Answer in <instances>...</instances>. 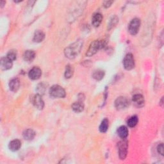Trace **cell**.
I'll return each instance as SVG.
<instances>
[{
  "label": "cell",
  "instance_id": "obj_4",
  "mask_svg": "<svg viewBox=\"0 0 164 164\" xmlns=\"http://www.w3.org/2000/svg\"><path fill=\"white\" fill-rule=\"evenodd\" d=\"M127 148H128V144L127 140L123 139L118 143V149H119V155L121 160H124L127 156Z\"/></svg>",
  "mask_w": 164,
  "mask_h": 164
},
{
  "label": "cell",
  "instance_id": "obj_29",
  "mask_svg": "<svg viewBox=\"0 0 164 164\" xmlns=\"http://www.w3.org/2000/svg\"><path fill=\"white\" fill-rule=\"evenodd\" d=\"M0 5H1V7H3L4 5H5V1H1V2H0Z\"/></svg>",
  "mask_w": 164,
  "mask_h": 164
},
{
  "label": "cell",
  "instance_id": "obj_22",
  "mask_svg": "<svg viewBox=\"0 0 164 164\" xmlns=\"http://www.w3.org/2000/svg\"><path fill=\"white\" fill-rule=\"evenodd\" d=\"M118 22H119V18H118L116 15L112 16L110 18V21H109V23L108 24V29L110 30L112 28H113L117 24Z\"/></svg>",
  "mask_w": 164,
  "mask_h": 164
},
{
  "label": "cell",
  "instance_id": "obj_20",
  "mask_svg": "<svg viewBox=\"0 0 164 164\" xmlns=\"http://www.w3.org/2000/svg\"><path fill=\"white\" fill-rule=\"evenodd\" d=\"M93 78L97 81L101 80L105 76V71L101 69H97L93 72Z\"/></svg>",
  "mask_w": 164,
  "mask_h": 164
},
{
  "label": "cell",
  "instance_id": "obj_3",
  "mask_svg": "<svg viewBox=\"0 0 164 164\" xmlns=\"http://www.w3.org/2000/svg\"><path fill=\"white\" fill-rule=\"evenodd\" d=\"M50 94L54 98H63L66 96V91L61 86L54 85L50 88Z\"/></svg>",
  "mask_w": 164,
  "mask_h": 164
},
{
  "label": "cell",
  "instance_id": "obj_7",
  "mask_svg": "<svg viewBox=\"0 0 164 164\" xmlns=\"http://www.w3.org/2000/svg\"><path fill=\"white\" fill-rule=\"evenodd\" d=\"M129 105V101L125 97L121 96L116 99L115 101V107L117 110H121L126 108Z\"/></svg>",
  "mask_w": 164,
  "mask_h": 164
},
{
  "label": "cell",
  "instance_id": "obj_23",
  "mask_svg": "<svg viewBox=\"0 0 164 164\" xmlns=\"http://www.w3.org/2000/svg\"><path fill=\"white\" fill-rule=\"evenodd\" d=\"M74 73V69L71 65H67L65 71V77L66 78H71Z\"/></svg>",
  "mask_w": 164,
  "mask_h": 164
},
{
  "label": "cell",
  "instance_id": "obj_9",
  "mask_svg": "<svg viewBox=\"0 0 164 164\" xmlns=\"http://www.w3.org/2000/svg\"><path fill=\"white\" fill-rule=\"evenodd\" d=\"M41 75H42V71L38 67H33L29 71V73H28L29 78L33 80H36L39 79Z\"/></svg>",
  "mask_w": 164,
  "mask_h": 164
},
{
  "label": "cell",
  "instance_id": "obj_5",
  "mask_svg": "<svg viewBox=\"0 0 164 164\" xmlns=\"http://www.w3.org/2000/svg\"><path fill=\"white\" fill-rule=\"evenodd\" d=\"M140 26V20L138 18H135L130 22L129 26H128V30L131 35H135L137 34L139 28Z\"/></svg>",
  "mask_w": 164,
  "mask_h": 164
},
{
  "label": "cell",
  "instance_id": "obj_14",
  "mask_svg": "<svg viewBox=\"0 0 164 164\" xmlns=\"http://www.w3.org/2000/svg\"><path fill=\"white\" fill-rule=\"evenodd\" d=\"M8 147L12 151H17L21 147V142L18 139L13 140L9 143Z\"/></svg>",
  "mask_w": 164,
  "mask_h": 164
},
{
  "label": "cell",
  "instance_id": "obj_27",
  "mask_svg": "<svg viewBox=\"0 0 164 164\" xmlns=\"http://www.w3.org/2000/svg\"><path fill=\"white\" fill-rule=\"evenodd\" d=\"M163 143H161L160 144H159L158 145L157 147V151H158V153H160L161 155H163Z\"/></svg>",
  "mask_w": 164,
  "mask_h": 164
},
{
  "label": "cell",
  "instance_id": "obj_10",
  "mask_svg": "<svg viewBox=\"0 0 164 164\" xmlns=\"http://www.w3.org/2000/svg\"><path fill=\"white\" fill-rule=\"evenodd\" d=\"M12 61L9 59L7 57H3L0 61V67L2 70H8L12 68Z\"/></svg>",
  "mask_w": 164,
  "mask_h": 164
},
{
  "label": "cell",
  "instance_id": "obj_2",
  "mask_svg": "<svg viewBox=\"0 0 164 164\" xmlns=\"http://www.w3.org/2000/svg\"><path fill=\"white\" fill-rule=\"evenodd\" d=\"M105 45L104 41H94L90 44V46L86 53L87 57H92Z\"/></svg>",
  "mask_w": 164,
  "mask_h": 164
},
{
  "label": "cell",
  "instance_id": "obj_15",
  "mask_svg": "<svg viewBox=\"0 0 164 164\" xmlns=\"http://www.w3.org/2000/svg\"><path fill=\"white\" fill-rule=\"evenodd\" d=\"M35 57V53L33 50H27L23 54V59L24 61L32 62Z\"/></svg>",
  "mask_w": 164,
  "mask_h": 164
},
{
  "label": "cell",
  "instance_id": "obj_11",
  "mask_svg": "<svg viewBox=\"0 0 164 164\" xmlns=\"http://www.w3.org/2000/svg\"><path fill=\"white\" fill-rule=\"evenodd\" d=\"M132 101L134 105L138 108L142 107L144 105V97L141 94H135L132 97Z\"/></svg>",
  "mask_w": 164,
  "mask_h": 164
},
{
  "label": "cell",
  "instance_id": "obj_28",
  "mask_svg": "<svg viewBox=\"0 0 164 164\" xmlns=\"http://www.w3.org/2000/svg\"><path fill=\"white\" fill-rule=\"evenodd\" d=\"M113 3H114L113 1H105V2H103V6H104L105 8H108V7H110V6L112 5V4Z\"/></svg>",
  "mask_w": 164,
  "mask_h": 164
},
{
  "label": "cell",
  "instance_id": "obj_8",
  "mask_svg": "<svg viewBox=\"0 0 164 164\" xmlns=\"http://www.w3.org/2000/svg\"><path fill=\"white\" fill-rule=\"evenodd\" d=\"M32 103L35 108H37L39 110H42L44 106V102L42 100V98L41 95L36 94L32 98Z\"/></svg>",
  "mask_w": 164,
  "mask_h": 164
},
{
  "label": "cell",
  "instance_id": "obj_26",
  "mask_svg": "<svg viewBox=\"0 0 164 164\" xmlns=\"http://www.w3.org/2000/svg\"><path fill=\"white\" fill-rule=\"evenodd\" d=\"M9 59H11L12 61L16 60L17 58V52L15 50H11L7 54L6 56Z\"/></svg>",
  "mask_w": 164,
  "mask_h": 164
},
{
  "label": "cell",
  "instance_id": "obj_19",
  "mask_svg": "<svg viewBox=\"0 0 164 164\" xmlns=\"http://www.w3.org/2000/svg\"><path fill=\"white\" fill-rule=\"evenodd\" d=\"M71 108L75 112L79 113V112H81L84 110V105L83 102L79 101L78 102H75L72 104L71 106Z\"/></svg>",
  "mask_w": 164,
  "mask_h": 164
},
{
  "label": "cell",
  "instance_id": "obj_17",
  "mask_svg": "<svg viewBox=\"0 0 164 164\" xmlns=\"http://www.w3.org/2000/svg\"><path fill=\"white\" fill-rule=\"evenodd\" d=\"M23 136L25 140H32L33 139L35 136V132L32 129L25 130L23 133Z\"/></svg>",
  "mask_w": 164,
  "mask_h": 164
},
{
  "label": "cell",
  "instance_id": "obj_24",
  "mask_svg": "<svg viewBox=\"0 0 164 164\" xmlns=\"http://www.w3.org/2000/svg\"><path fill=\"white\" fill-rule=\"evenodd\" d=\"M138 121H139L138 117L135 115V116L131 117L130 119L127 120V125H128L129 127H135L136 124H137Z\"/></svg>",
  "mask_w": 164,
  "mask_h": 164
},
{
  "label": "cell",
  "instance_id": "obj_13",
  "mask_svg": "<svg viewBox=\"0 0 164 164\" xmlns=\"http://www.w3.org/2000/svg\"><path fill=\"white\" fill-rule=\"evenodd\" d=\"M103 21V15L100 13H96L92 18V23L94 27H98Z\"/></svg>",
  "mask_w": 164,
  "mask_h": 164
},
{
  "label": "cell",
  "instance_id": "obj_16",
  "mask_svg": "<svg viewBox=\"0 0 164 164\" xmlns=\"http://www.w3.org/2000/svg\"><path fill=\"white\" fill-rule=\"evenodd\" d=\"M117 134L122 139H126L128 135V130H127V127L121 126L117 129Z\"/></svg>",
  "mask_w": 164,
  "mask_h": 164
},
{
  "label": "cell",
  "instance_id": "obj_18",
  "mask_svg": "<svg viewBox=\"0 0 164 164\" xmlns=\"http://www.w3.org/2000/svg\"><path fill=\"white\" fill-rule=\"evenodd\" d=\"M45 38V34L41 30H37L33 35V41L35 42H41Z\"/></svg>",
  "mask_w": 164,
  "mask_h": 164
},
{
  "label": "cell",
  "instance_id": "obj_1",
  "mask_svg": "<svg viewBox=\"0 0 164 164\" xmlns=\"http://www.w3.org/2000/svg\"><path fill=\"white\" fill-rule=\"evenodd\" d=\"M83 46V41L79 39L69 45L64 50V54L67 58L69 59L75 58L80 52Z\"/></svg>",
  "mask_w": 164,
  "mask_h": 164
},
{
  "label": "cell",
  "instance_id": "obj_6",
  "mask_svg": "<svg viewBox=\"0 0 164 164\" xmlns=\"http://www.w3.org/2000/svg\"><path fill=\"white\" fill-rule=\"evenodd\" d=\"M123 65L125 69L130 71L135 67V60L133 54L131 53L127 54L123 60Z\"/></svg>",
  "mask_w": 164,
  "mask_h": 164
},
{
  "label": "cell",
  "instance_id": "obj_12",
  "mask_svg": "<svg viewBox=\"0 0 164 164\" xmlns=\"http://www.w3.org/2000/svg\"><path fill=\"white\" fill-rule=\"evenodd\" d=\"M20 87V81L18 78H14L10 81L9 87L12 92L16 93Z\"/></svg>",
  "mask_w": 164,
  "mask_h": 164
},
{
  "label": "cell",
  "instance_id": "obj_21",
  "mask_svg": "<svg viewBox=\"0 0 164 164\" xmlns=\"http://www.w3.org/2000/svg\"><path fill=\"white\" fill-rule=\"evenodd\" d=\"M108 126H109V121L107 119H104L101 124L99 126V131L101 133H105L108 129Z\"/></svg>",
  "mask_w": 164,
  "mask_h": 164
},
{
  "label": "cell",
  "instance_id": "obj_25",
  "mask_svg": "<svg viewBox=\"0 0 164 164\" xmlns=\"http://www.w3.org/2000/svg\"><path fill=\"white\" fill-rule=\"evenodd\" d=\"M46 90V85L44 83H41L39 84L37 87V91L38 93V94L42 96L44 94V93Z\"/></svg>",
  "mask_w": 164,
  "mask_h": 164
}]
</instances>
